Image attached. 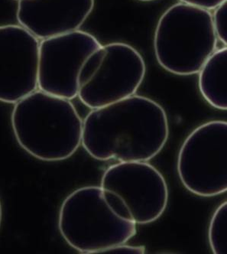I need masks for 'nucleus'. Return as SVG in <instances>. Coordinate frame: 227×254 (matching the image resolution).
Masks as SVG:
<instances>
[{
    "label": "nucleus",
    "instance_id": "1",
    "mask_svg": "<svg viewBox=\"0 0 227 254\" xmlns=\"http://www.w3.org/2000/svg\"><path fill=\"white\" fill-rule=\"evenodd\" d=\"M164 108L156 101L134 95L93 109L83 121L81 144L94 159L147 162L169 139Z\"/></svg>",
    "mask_w": 227,
    "mask_h": 254
},
{
    "label": "nucleus",
    "instance_id": "2",
    "mask_svg": "<svg viewBox=\"0 0 227 254\" xmlns=\"http://www.w3.org/2000/svg\"><path fill=\"white\" fill-rule=\"evenodd\" d=\"M11 123L19 146L39 160H65L81 144L83 121L74 104L41 90L15 103Z\"/></svg>",
    "mask_w": 227,
    "mask_h": 254
},
{
    "label": "nucleus",
    "instance_id": "3",
    "mask_svg": "<svg viewBox=\"0 0 227 254\" xmlns=\"http://www.w3.org/2000/svg\"><path fill=\"white\" fill-rule=\"evenodd\" d=\"M217 41L211 12L180 2L161 15L154 51L158 63L169 73L192 75L217 50Z\"/></svg>",
    "mask_w": 227,
    "mask_h": 254
},
{
    "label": "nucleus",
    "instance_id": "4",
    "mask_svg": "<svg viewBox=\"0 0 227 254\" xmlns=\"http://www.w3.org/2000/svg\"><path fill=\"white\" fill-rule=\"evenodd\" d=\"M58 228L69 246L85 254H102L125 244L136 234V224L122 219L110 208L102 189H76L62 203Z\"/></svg>",
    "mask_w": 227,
    "mask_h": 254
},
{
    "label": "nucleus",
    "instance_id": "5",
    "mask_svg": "<svg viewBox=\"0 0 227 254\" xmlns=\"http://www.w3.org/2000/svg\"><path fill=\"white\" fill-rule=\"evenodd\" d=\"M145 61L129 44L101 45L86 59L77 77V97L97 109L131 97L143 82Z\"/></svg>",
    "mask_w": 227,
    "mask_h": 254
},
{
    "label": "nucleus",
    "instance_id": "6",
    "mask_svg": "<svg viewBox=\"0 0 227 254\" xmlns=\"http://www.w3.org/2000/svg\"><path fill=\"white\" fill-rule=\"evenodd\" d=\"M177 173L192 194L214 197L227 190V123L213 121L189 134L179 151Z\"/></svg>",
    "mask_w": 227,
    "mask_h": 254
},
{
    "label": "nucleus",
    "instance_id": "7",
    "mask_svg": "<svg viewBox=\"0 0 227 254\" xmlns=\"http://www.w3.org/2000/svg\"><path fill=\"white\" fill-rule=\"evenodd\" d=\"M101 188L122 199L135 224L157 221L169 202L164 176L147 162H119L110 166L103 175Z\"/></svg>",
    "mask_w": 227,
    "mask_h": 254
},
{
    "label": "nucleus",
    "instance_id": "8",
    "mask_svg": "<svg viewBox=\"0 0 227 254\" xmlns=\"http://www.w3.org/2000/svg\"><path fill=\"white\" fill-rule=\"evenodd\" d=\"M101 45L95 36L80 30L42 39L39 43V90L69 101L75 98L80 68Z\"/></svg>",
    "mask_w": 227,
    "mask_h": 254
},
{
    "label": "nucleus",
    "instance_id": "9",
    "mask_svg": "<svg viewBox=\"0 0 227 254\" xmlns=\"http://www.w3.org/2000/svg\"><path fill=\"white\" fill-rule=\"evenodd\" d=\"M39 43L22 25H0V102L15 104L37 90Z\"/></svg>",
    "mask_w": 227,
    "mask_h": 254
},
{
    "label": "nucleus",
    "instance_id": "10",
    "mask_svg": "<svg viewBox=\"0 0 227 254\" xmlns=\"http://www.w3.org/2000/svg\"><path fill=\"white\" fill-rule=\"evenodd\" d=\"M18 22L38 39L79 30L95 0H19Z\"/></svg>",
    "mask_w": 227,
    "mask_h": 254
},
{
    "label": "nucleus",
    "instance_id": "11",
    "mask_svg": "<svg viewBox=\"0 0 227 254\" xmlns=\"http://www.w3.org/2000/svg\"><path fill=\"white\" fill-rule=\"evenodd\" d=\"M198 73L199 90L204 100L217 110L227 111V46L217 49Z\"/></svg>",
    "mask_w": 227,
    "mask_h": 254
},
{
    "label": "nucleus",
    "instance_id": "12",
    "mask_svg": "<svg viewBox=\"0 0 227 254\" xmlns=\"http://www.w3.org/2000/svg\"><path fill=\"white\" fill-rule=\"evenodd\" d=\"M208 238L215 254H227V203L223 202L213 214L209 226Z\"/></svg>",
    "mask_w": 227,
    "mask_h": 254
},
{
    "label": "nucleus",
    "instance_id": "13",
    "mask_svg": "<svg viewBox=\"0 0 227 254\" xmlns=\"http://www.w3.org/2000/svg\"><path fill=\"white\" fill-rule=\"evenodd\" d=\"M212 14L213 25L217 40L227 46V1L214 9Z\"/></svg>",
    "mask_w": 227,
    "mask_h": 254
},
{
    "label": "nucleus",
    "instance_id": "14",
    "mask_svg": "<svg viewBox=\"0 0 227 254\" xmlns=\"http://www.w3.org/2000/svg\"><path fill=\"white\" fill-rule=\"evenodd\" d=\"M103 193L107 204L115 215L122 219L132 221L128 207L119 196L111 190H103Z\"/></svg>",
    "mask_w": 227,
    "mask_h": 254
},
{
    "label": "nucleus",
    "instance_id": "15",
    "mask_svg": "<svg viewBox=\"0 0 227 254\" xmlns=\"http://www.w3.org/2000/svg\"><path fill=\"white\" fill-rule=\"evenodd\" d=\"M145 248L143 246H132L125 244H119L109 248L102 254H145Z\"/></svg>",
    "mask_w": 227,
    "mask_h": 254
},
{
    "label": "nucleus",
    "instance_id": "16",
    "mask_svg": "<svg viewBox=\"0 0 227 254\" xmlns=\"http://www.w3.org/2000/svg\"><path fill=\"white\" fill-rule=\"evenodd\" d=\"M180 2L194 6L200 7L207 10H214L227 0H180Z\"/></svg>",
    "mask_w": 227,
    "mask_h": 254
},
{
    "label": "nucleus",
    "instance_id": "17",
    "mask_svg": "<svg viewBox=\"0 0 227 254\" xmlns=\"http://www.w3.org/2000/svg\"><path fill=\"white\" fill-rule=\"evenodd\" d=\"M2 207L1 201H0V226H1V223H2Z\"/></svg>",
    "mask_w": 227,
    "mask_h": 254
},
{
    "label": "nucleus",
    "instance_id": "18",
    "mask_svg": "<svg viewBox=\"0 0 227 254\" xmlns=\"http://www.w3.org/2000/svg\"><path fill=\"white\" fill-rule=\"evenodd\" d=\"M141 2H152V1H156V0H139Z\"/></svg>",
    "mask_w": 227,
    "mask_h": 254
},
{
    "label": "nucleus",
    "instance_id": "19",
    "mask_svg": "<svg viewBox=\"0 0 227 254\" xmlns=\"http://www.w3.org/2000/svg\"><path fill=\"white\" fill-rule=\"evenodd\" d=\"M17 1H19V0H17Z\"/></svg>",
    "mask_w": 227,
    "mask_h": 254
}]
</instances>
